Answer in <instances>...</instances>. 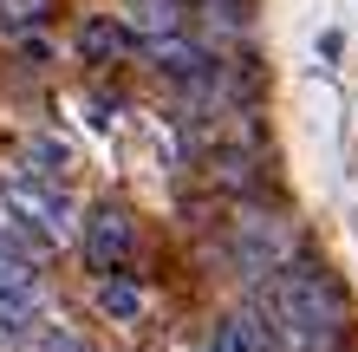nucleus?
Returning a JSON list of instances; mask_svg holds the SVG:
<instances>
[{"mask_svg": "<svg viewBox=\"0 0 358 352\" xmlns=\"http://www.w3.org/2000/svg\"><path fill=\"white\" fill-rule=\"evenodd\" d=\"M248 307H255V320L267 326L273 352H345L352 300H345L339 274L313 255V241L287 267H273L267 281L248 287Z\"/></svg>", "mask_w": 358, "mask_h": 352, "instance_id": "nucleus-1", "label": "nucleus"}, {"mask_svg": "<svg viewBox=\"0 0 358 352\" xmlns=\"http://www.w3.org/2000/svg\"><path fill=\"white\" fill-rule=\"evenodd\" d=\"M0 216L13 222V235L27 241L33 261L59 255V248L78 241V196L52 176H33V170H13L0 183Z\"/></svg>", "mask_w": 358, "mask_h": 352, "instance_id": "nucleus-2", "label": "nucleus"}, {"mask_svg": "<svg viewBox=\"0 0 358 352\" xmlns=\"http://www.w3.org/2000/svg\"><path fill=\"white\" fill-rule=\"evenodd\" d=\"M222 248H228V267L255 287L306 248V229H300V216L273 209V202H235V216L222 222Z\"/></svg>", "mask_w": 358, "mask_h": 352, "instance_id": "nucleus-3", "label": "nucleus"}, {"mask_svg": "<svg viewBox=\"0 0 358 352\" xmlns=\"http://www.w3.org/2000/svg\"><path fill=\"white\" fill-rule=\"evenodd\" d=\"M78 255H85L92 274H117V267L137 261V209L117 196L92 202V209H78Z\"/></svg>", "mask_w": 358, "mask_h": 352, "instance_id": "nucleus-4", "label": "nucleus"}, {"mask_svg": "<svg viewBox=\"0 0 358 352\" xmlns=\"http://www.w3.org/2000/svg\"><path fill=\"white\" fill-rule=\"evenodd\" d=\"M72 52H78V66L111 72V66H124V59L137 52V27L124 13H85L78 33H72Z\"/></svg>", "mask_w": 358, "mask_h": 352, "instance_id": "nucleus-5", "label": "nucleus"}, {"mask_svg": "<svg viewBox=\"0 0 358 352\" xmlns=\"http://www.w3.org/2000/svg\"><path fill=\"white\" fill-rule=\"evenodd\" d=\"M143 307H150V294H143V281L131 274V267L98 274V314L111 326H143Z\"/></svg>", "mask_w": 358, "mask_h": 352, "instance_id": "nucleus-6", "label": "nucleus"}, {"mask_svg": "<svg viewBox=\"0 0 358 352\" xmlns=\"http://www.w3.org/2000/svg\"><path fill=\"white\" fill-rule=\"evenodd\" d=\"M20 170H33V176H52V183H66V176H72V143H59L52 131H33L27 143H20Z\"/></svg>", "mask_w": 358, "mask_h": 352, "instance_id": "nucleus-7", "label": "nucleus"}, {"mask_svg": "<svg viewBox=\"0 0 358 352\" xmlns=\"http://www.w3.org/2000/svg\"><path fill=\"white\" fill-rule=\"evenodd\" d=\"M215 352H273V339H267V326L255 320V307H235V314H222V326H215Z\"/></svg>", "mask_w": 358, "mask_h": 352, "instance_id": "nucleus-8", "label": "nucleus"}, {"mask_svg": "<svg viewBox=\"0 0 358 352\" xmlns=\"http://www.w3.org/2000/svg\"><path fill=\"white\" fill-rule=\"evenodd\" d=\"M182 13H189V0H124V20L137 27V46L157 39V33H176Z\"/></svg>", "mask_w": 358, "mask_h": 352, "instance_id": "nucleus-9", "label": "nucleus"}, {"mask_svg": "<svg viewBox=\"0 0 358 352\" xmlns=\"http://www.w3.org/2000/svg\"><path fill=\"white\" fill-rule=\"evenodd\" d=\"M46 20H52V0H0V33L7 39L46 33Z\"/></svg>", "mask_w": 358, "mask_h": 352, "instance_id": "nucleus-10", "label": "nucleus"}, {"mask_svg": "<svg viewBox=\"0 0 358 352\" xmlns=\"http://www.w3.org/2000/svg\"><path fill=\"white\" fill-rule=\"evenodd\" d=\"M66 352H98V346H85V339H72V346H66Z\"/></svg>", "mask_w": 358, "mask_h": 352, "instance_id": "nucleus-11", "label": "nucleus"}]
</instances>
